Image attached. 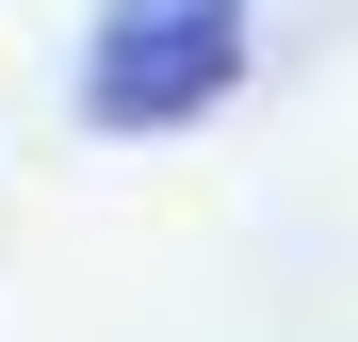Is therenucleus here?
<instances>
[{
	"instance_id": "1",
	"label": "nucleus",
	"mask_w": 358,
	"mask_h": 342,
	"mask_svg": "<svg viewBox=\"0 0 358 342\" xmlns=\"http://www.w3.org/2000/svg\"><path fill=\"white\" fill-rule=\"evenodd\" d=\"M245 49H261V0H98V33H82V131H114V147L212 131L245 98Z\"/></svg>"
}]
</instances>
